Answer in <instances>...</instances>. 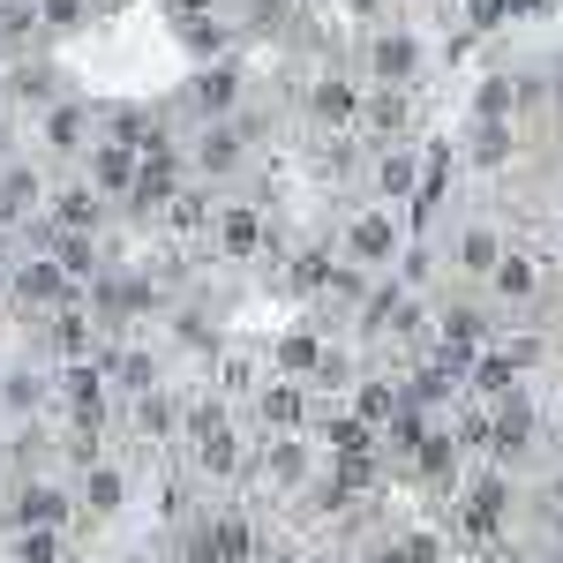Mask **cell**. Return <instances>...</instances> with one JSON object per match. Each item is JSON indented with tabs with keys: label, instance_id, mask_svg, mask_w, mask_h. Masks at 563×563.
<instances>
[{
	"label": "cell",
	"instance_id": "cell-6",
	"mask_svg": "<svg viewBox=\"0 0 563 563\" xmlns=\"http://www.w3.org/2000/svg\"><path fill=\"white\" fill-rule=\"evenodd\" d=\"M76 511H84V519H121V511H129V466H121V459H90V466H76Z\"/></svg>",
	"mask_w": 563,
	"mask_h": 563
},
{
	"label": "cell",
	"instance_id": "cell-22",
	"mask_svg": "<svg viewBox=\"0 0 563 563\" xmlns=\"http://www.w3.org/2000/svg\"><path fill=\"white\" fill-rule=\"evenodd\" d=\"M496 256H504V241H496V233H466V241H459V263H466V271H496Z\"/></svg>",
	"mask_w": 563,
	"mask_h": 563
},
{
	"label": "cell",
	"instance_id": "cell-8",
	"mask_svg": "<svg viewBox=\"0 0 563 563\" xmlns=\"http://www.w3.org/2000/svg\"><path fill=\"white\" fill-rule=\"evenodd\" d=\"M45 406H53V376H38V361L0 368V413H8V421H38Z\"/></svg>",
	"mask_w": 563,
	"mask_h": 563
},
{
	"label": "cell",
	"instance_id": "cell-14",
	"mask_svg": "<svg viewBox=\"0 0 563 563\" xmlns=\"http://www.w3.org/2000/svg\"><path fill=\"white\" fill-rule=\"evenodd\" d=\"M211 390L225 398V406L256 398V361H249V353H218V361H211Z\"/></svg>",
	"mask_w": 563,
	"mask_h": 563
},
{
	"label": "cell",
	"instance_id": "cell-15",
	"mask_svg": "<svg viewBox=\"0 0 563 563\" xmlns=\"http://www.w3.org/2000/svg\"><path fill=\"white\" fill-rule=\"evenodd\" d=\"M316 361H323V339H308V331H286V339H278V346H271V368H278V376H316Z\"/></svg>",
	"mask_w": 563,
	"mask_h": 563
},
{
	"label": "cell",
	"instance_id": "cell-3",
	"mask_svg": "<svg viewBox=\"0 0 563 563\" xmlns=\"http://www.w3.org/2000/svg\"><path fill=\"white\" fill-rule=\"evenodd\" d=\"M249 474L271 488V496H301L316 481V451H308V429L301 435H263V451L249 459Z\"/></svg>",
	"mask_w": 563,
	"mask_h": 563
},
{
	"label": "cell",
	"instance_id": "cell-5",
	"mask_svg": "<svg viewBox=\"0 0 563 563\" xmlns=\"http://www.w3.org/2000/svg\"><path fill=\"white\" fill-rule=\"evenodd\" d=\"M249 413H256V429H263V435H301L308 421H316V398H308L301 376H278V384H256Z\"/></svg>",
	"mask_w": 563,
	"mask_h": 563
},
{
	"label": "cell",
	"instance_id": "cell-13",
	"mask_svg": "<svg viewBox=\"0 0 563 563\" xmlns=\"http://www.w3.org/2000/svg\"><path fill=\"white\" fill-rule=\"evenodd\" d=\"M90 180H98L106 196H129V188H135V158H129V143H98V151H90Z\"/></svg>",
	"mask_w": 563,
	"mask_h": 563
},
{
	"label": "cell",
	"instance_id": "cell-21",
	"mask_svg": "<svg viewBox=\"0 0 563 563\" xmlns=\"http://www.w3.org/2000/svg\"><path fill=\"white\" fill-rule=\"evenodd\" d=\"M496 294H504V301H526V294H533V263L526 256H496Z\"/></svg>",
	"mask_w": 563,
	"mask_h": 563
},
{
	"label": "cell",
	"instance_id": "cell-23",
	"mask_svg": "<svg viewBox=\"0 0 563 563\" xmlns=\"http://www.w3.org/2000/svg\"><path fill=\"white\" fill-rule=\"evenodd\" d=\"M376 188H384V196H406V188H413V158H406V151H390L384 166H376Z\"/></svg>",
	"mask_w": 563,
	"mask_h": 563
},
{
	"label": "cell",
	"instance_id": "cell-16",
	"mask_svg": "<svg viewBox=\"0 0 563 563\" xmlns=\"http://www.w3.org/2000/svg\"><path fill=\"white\" fill-rule=\"evenodd\" d=\"M113 376H121V390H129V398H135V390H158V384H166L151 346H113Z\"/></svg>",
	"mask_w": 563,
	"mask_h": 563
},
{
	"label": "cell",
	"instance_id": "cell-12",
	"mask_svg": "<svg viewBox=\"0 0 563 563\" xmlns=\"http://www.w3.org/2000/svg\"><path fill=\"white\" fill-rule=\"evenodd\" d=\"M211 241H218L233 263H249V256L263 249V218H256V211H218V218H211Z\"/></svg>",
	"mask_w": 563,
	"mask_h": 563
},
{
	"label": "cell",
	"instance_id": "cell-11",
	"mask_svg": "<svg viewBox=\"0 0 563 563\" xmlns=\"http://www.w3.org/2000/svg\"><path fill=\"white\" fill-rule=\"evenodd\" d=\"M398 406H406V384H390V376H361V384H353V413H361L368 429H390Z\"/></svg>",
	"mask_w": 563,
	"mask_h": 563
},
{
	"label": "cell",
	"instance_id": "cell-27",
	"mask_svg": "<svg viewBox=\"0 0 563 563\" xmlns=\"http://www.w3.org/2000/svg\"><path fill=\"white\" fill-rule=\"evenodd\" d=\"M549 563H563V556H549Z\"/></svg>",
	"mask_w": 563,
	"mask_h": 563
},
{
	"label": "cell",
	"instance_id": "cell-4",
	"mask_svg": "<svg viewBox=\"0 0 563 563\" xmlns=\"http://www.w3.org/2000/svg\"><path fill=\"white\" fill-rule=\"evenodd\" d=\"M196 519H203V533H211V556H218V563H256L263 526L249 519V504L218 496V504H203V511H196Z\"/></svg>",
	"mask_w": 563,
	"mask_h": 563
},
{
	"label": "cell",
	"instance_id": "cell-25",
	"mask_svg": "<svg viewBox=\"0 0 563 563\" xmlns=\"http://www.w3.org/2000/svg\"><path fill=\"white\" fill-rule=\"evenodd\" d=\"M256 563H316V556H308V549H294V541H263Z\"/></svg>",
	"mask_w": 563,
	"mask_h": 563
},
{
	"label": "cell",
	"instance_id": "cell-19",
	"mask_svg": "<svg viewBox=\"0 0 563 563\" xmlns=\"http://www.w3.org/2000/svg\"><path fill=\"white\" fill-rule=\"evenodd\" d=\"M76 143H84V106L45 113V151H76Z\"/></svg>",
	"mask_w": 563,
	"mask_h": 563
},
{
	"label": "cell",
	"instance_id": "cell-20",
	"mask_svg": "<svg viewBox=\"0 0 563 563\" xmlns=\"http://www.w3.org/2000/svg\"><path fill=\"white\" fill-rule=\"evenodd\" d=\"M376 76H384V84H406V76H413V38H384L376 45Z\"/></svg>",
	"mask_w": 563,
	"mask_h": 563
},
{
	"label": "cell",
	"instance_id": "cell-7",
	"mask_svg": "<svg viewBox=\"0 0 563 563\" xmlns=\"http://www.w3.org/2000/svg\"><path fill=\"white\" fill-rule=\"evenodd\" d=\"M129 429H135V443H143V451L180 443V398L166 384H158V390H135V398H129Z\"/></svg>",
	"mask_w": 563,
	"mask_h": 563
},
{
	"label": "cell",
	"instance_id": "cell-9",
	"mask_svg": "<svg viewBox=\"0 0 563 563\" xmlns=\"http://www.w3.org/2000/svg\"><path fill=\"white\" fill-rule=\"evenodd\" d=\"M68 271H60V256H31V263H15V301L23 308H60L68 301Z\"/></svg>",
	"mask_w": 563,
	"mask_h": 563
},
{
	"label": "cell",
	"instance_id": "cell-18",
	"mask_svg": "<svg viewBox=\"0 0 563 563\" xmlns=\"http://www.w3.org/2000/svg\"><path fill=\"white\" fill-rule=\"evenodd\" d=\"M353 113H361V98H353V84H316V121L346 129Z\"/></svg>",
	"mask_w": 563,
	"mask_h": 563
},
{
	"label": "cell",
	"instance_id": "cell-26",
	"mask_svg": "<svg viewBox=\"0 0 563 563\" xmlns=\"http://www.w3.org/2000/svg\"><path fill=\"white\" fill-rule=\"evenodd\" d=\"M549 504H556V511H563V474H556V481H549Z\"/></svg>",
	"mask_w": 563,
	"mask_h": 563
},
{
	"label": "cell",
	"instance_id": "cell-24",
	"mask_svg": "<svg viewBox=\"0 0 563 563\" xmlns=\"http://www.w3.org/2000/svg\"><path fill=\"white\" fill-rule=\"evenodd\" d=\"M504 151H511V135H504V129H496V121H488V129L474 135V158H481V166H496Z\"/></svg>",
	"mask_w": 563,
	"mask_h": 563
},
{
	"label": "cell",
	"instance_id": "cell-2",
	"mask_svg": "<svg viewBox=\"0 0 563 563\" xmlns=\"http://www.w3.org/2000/svg\"><path fill=\"white\" fill-rule=\"evenodd\" d=\"M188 466H196V481H211V488H233V481L249 474V443L233 429V413H218L211 429L188 435Z\"/></svg>",
	"mask_w": 563,
	"mask_h": 563
},
{
	"label": "cell",
	"instance_id": "cell-10",
	"mask_svg": "<svg viewBox=\"0 0 563 563\" xmlns=\"http://www.w3.org/2000/svg\"><path fill=\"white\" fill-rule=\"evenodd\" d=\"M346 256L353 263H390V256H398V225H390L384 211L353 218V225H346Z\"/></svg>",
	"mask_w": 563,
	"mask_h": 563
},
{
	"label": "cell",
	"instance_id": "cell-1",
	"mask_svg": "<svg viewBox=\"0 0 563 563\" xmlns=\"http://www.w3.org/2000/svg\"><path fill=\"white\" fill-rule=\"evenodd\" d=\"M8 526L23 533V526H53V533H76L84 511H76V481L60 474H23L8 481Z\"/></svg>",
	"mask_w": 563,
	"mask_h": 563
},
{
	"label": "cell",
	"instance_id": "cell-17",
	"mask_svg": "<svg viewBox=\"0 0 563 563\" xmlns=\"http://www.w3.org/2000/svg\"><path fill=\"white\" fill-rule=\"evenodd\" d=\"M390 541H398V556H406V563H443V556H451V541H443L435 526H406V533H390Z\"/></svg>",
	"mask_w": 563,
	"mask_h": 563
}]
</instances>
